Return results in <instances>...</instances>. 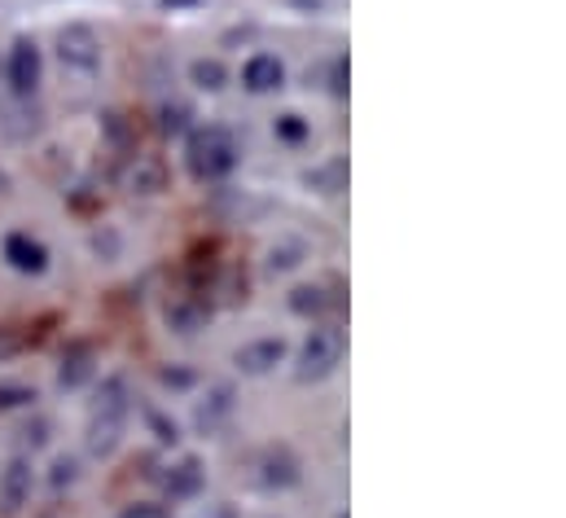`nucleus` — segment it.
<instances>
[{
	"label": "nucleus",
	"instance_id": "9",
	"mask_svg": "<svg viewBox=\"0 0 566 518\" xmlns=\"http://www.w3.org/2000/svg\"><path fill=\"white\" fill-rule=\"evenodd\" d=\"M202 484H207V470H202L198 457H180V462L163 475V488H167L171 501H189V497H198Z\"/></svg>",
	"mask_w": 566,
	"mask_h": 518
},
{
	"label": "nucleus",
	"instance_id": "7",
	"mask_svg": "<svg viewBox=\"0 0 566 518\" xmlns=\"http://www.w3.org/2000/svg\"><path fill=\"white\" fill-rule=\"evenodd\" d=\"M27 501H31V462L27 457H13L0 470V510L4 515H18Z\"/></svg>",
	"mask_w": 566,
	"mask_h": 518
},
{
	"label": "nucleus",
	"instance_id": "5",
	"mask_svg": "<svg viewBox=\"0 0 566 518\" xmlns=\"http://www.w3.org/2000/svg\"><path fill=\"white\" fill-rule=\"evenodd\" d=\"M4 75H9V89H13L18 97H31V93L40 89V49H35V40H18V44L9 49Z\"/></svg>",
	"mask_w": 566,
	"mask_h": 518
},
{
	"label": "nucleus",
	"instance_id": "22",
	"mask_svg": "<svg viewBox=\"0 0 566 518\" xmlns=\"http://www.w3.org/2000/svg\"><path fill=\"white\" fill-rule=\"evenodd\" d=\"M189 128V106H163V132H185Z\"/></svg>",
	"mask_w": 566,
	"mask_h": 518
},
{
	"label": "nucleus",
	"instance_id": "4",
	"mask_svg": "<svg viewBox=\"0 0 566 518\" xmlns=\"http://www.w3.org/2000/svg\"><path fill=\"white\" fill-rule=\"evenodd\" d=\"M57 58L71 66V71H97L102 66V40L93 27H66L57 35Z\"/></svg>",
	"mask_w": 566,
	"mask_h": 518
},
{
	"label": "nucleus",
	"instance_id": "14",
	"mask_svg": "<svg viewBox=\"0 0 566 518\" xmlns=\"http://www.w3.org/2000/svg\"><path fill=\"white\" fill-rule=\"evenodd\" d=\"M207 321V308L193 303V299H171L167 303V325L180 330V334H198V325Z\"/></svg>",
	"mask_w": 566,
	"mask_h": 518
},
{
	"label": "nucleus",
	"instance_id": "2",
	"mask_svg": "<svg viewBox=\"0 0 566 518\" xmlns=\"http://www.w3.org/2000/svg\"><path fill=\"white\" fill-rule=\"evenodd\" d=\"M238 167V145L224 128H198L189 136V172L198 180H220Z\"/></svg>",
	"mask_w": 566,
	"mask_h": 518
},
{
	"label": "nucleus",
	"instance_id": "18",
	"mask_svg": "<svg viewBox=\"0 0 566 518\" xmlns=\"http://www.w3.org/2000/svg\"><path fill=\"white\" fill-rule=\"evenodd\" d=\"M298 263H303V242L273 247V256H269V268H273V272H290V268H298Z\"/></svg>",
	"mask_w": 566,
	"mask_h": 518
},
{
	"label": "nucleus",
	"instance_id": "11",
	"mask_svg": "<svg viewBox=\"0 0 566 518\" xmlns=\"http://www.w3.org/2000/svg\"><path fill=\"white\" fill-rule=\"evenodd\" d=\"M4 259H9L18 272H27V277H35V272L49 268L44 242H35L31 234H9V238H4Z\"/></svg>",
	"mask_w": 566,
	"mask_h": 518
},
{
	"label": "nucleus",
	"instance_id": "13",
	"mask_svg": "<svg viewBox=\"0 0 566 518\" xmlns=\"http://www.w3.org/2000/svg\"><path fill=\"white\" fill-rule=\"evenodd\" d=\"M93 379V348L88 343H80V348H71L66 356H62V370H57V383L66 391L84 387Z\"/></svg>",
	"mask_w": 566,
	"mask_h": 518
},
{
	"label": "nucleus",
	"instance_id": "10",
	"mask_svg": "<svg viewBox=\"0 0 566 518\" xmlns=\"http://www.w3.org/2000/svg\"><path fill=\"white\" fill-rule=\"evenodd\" d=\"M260 484H264V488H277V493L298 484V457H294L285 444L269 448V453L260 457Z\"/></svg>",
	"mask_w": 566,
	"mask_h": 518
},
{
	"label": "nucleus",
	"instance_id": "26",
	"mask_svg": "<svg viewBox=\"0 0 566 518\" xmlns=\"http://www.w3.org/2000/svg\"><path fill=\"white\" fill-rule=\"evenodd\" d=\"M163 383H167V387H189L193 374H189V370H163Z\"/></svg>",
	"mask_w": 566,
	"mask_h": 518
},
{
	"label": "nucleus",
	"instance_id": "1",
	"mask_svg": "<svg viewBox=\"0 0 566 518\" xmlns=\"http://www.w3.org/2000/svg\"><path fill=\"white\" fill-rule=\"evenodd\" d=\"M124 426H128V383L124 379H106L93 408H88V453L93 457H111L124 439Z\"/></svg>",
	"mask_w": 566,
	"mask_h": 518
},
{
	"label": "nucleus",
	"instance_id": "6",
	"mask_svg": "<svg viewBox=\"0 0 566 518\" xmlns=\"http://www.w3.org/2000/svg\"><path fill=\"white\" fill-rule=\"evenodd\" d=\"M233 408H238V391L229 387V383H216V387H207V395L198 400V408H193V426H198L202 435H216V431L233 417Z\"/></svg>",
	"mask_w": 566,
	"mask_h": 518
},
{
	"label": "nucleus",
	"instance_id": "24",
	"mask_svg": "<svg viewBox=\"0 0 566 518\" xmlns=\"http://www.w3.org/2000/svg\"><path fill=\"white\" fill-rule=\"evenodd\" d=\"M119 518H167V510L163 506H149V501H137V506H128Z\"/></svg>",
	"mask_w": 566,
	"mask_h": 518
},
{
	"label": "nucleus",
	"instance_id": "20",
	"mask_svg": "<svg viewBox=\"0 0 566 518\" xmlns=\"http://www.w3.org/2000/svg\"><path fill=\"white\" fill-rule=\"evenodd\" d=\"M49 431H53L49 417H31V422L22 426V444H27V448H44V444H49Z\"/></svg>",
	"mask_w": 566,
	"mask_h": 518
},
{
	"label": "nucleus",
	"instance_id": "23",
	"mask_svg": "<svg viewBox=\"0 0 566 518\" xmlns=\"http://www.w3.org/2000/svg\"><path fill=\"white\" fill-rule=\"evenodd\" d=\"M149 431L158 435V444H176V439H180V431H176V422H167L163 413H149Z\"/></svg>",
	"mask_w": 566,
	"mask_h": 518
},
{
	"label": "nucleus",
	"instance_id": "19",
	"mask_svg": "<svg viewBox=\"0 0 566 518\" xmlns=\"http://www.w3.org/2000/svg\"><path fill=\"white\" fill-rule=\"evenodd\" d=\"M75 479H80V462H75V457H57V462H53V475H49V484L62 493V488H71Z\"/></svg>",
	"mask_w": 566,
	"mask_h": 518
},
{
	"label": "nucleus",
	"instance_id": "3",
	"mask_svg": "<svg viewBox=\"0 0 566 518\" xmlns=\"http://www.w3.org/2000/svg\"><path fill=\"white\" fill-rule=\"evenodd\" d=\"M343 330H334V325H321V330H312L307 334V343H303V352H298V365H294V379L298 383H321V379H329L334 370H338V361H343Z\"/></svg>",
	"mask_w": 566,
	"mask_h": 518
},
{
	"label": "nucleus",
	"instance_id": "12",
	"mask_svg": "<svg viewBox=\"0 0 566 518\" xmlns=\"http://www.w3.org/2000/svg\"><path fill=\"white\" fill-rule=\"evenodd\" d=\"M242 84H247L251 93H273V89L285 84V66L273 53H255V58L242 66Z\"/></svg>",
	"mask_w": 566,
	"mask_h": 518
},
{
	"label": "nucleus",
	"instance_id": "25",
	"mask_svg": "<svg viewBox=\"0 0 566 518\" xmlns=\"http://www.w3.org/2000/svg\"><path fill=\"white\" fill-rule=\"evenodd\" d=\"M22 400H35L27 387H0V408H13V404H22Z\"/></svg>",
	"mask_w": 566,
	"mask_h": 518
},
{
	"label": "nucleus",
	"instance_id": "15",
	"mask_svg": "<svg viewBox=\"0 0 566 518\" xmlns=\"http://www.w3.org/2000/svg\"><path fill=\"white\" fill-rule=\"evenodd\" d=\"M189 80H193L198 89H207V93H220L224 80H229V71H224L216 58H198V62L189 66Z\"/></svg>",
	"mask_w": 566,
	"mask_h": 518
},
{
	"label": "nucleus",
	"instance_id": "8",
	"mask_svg": "<svg viewBox=\"0 0 566 518\" xmlns=\"http://www.w3.org/2000/svg\"><path fill=\"white\" fill-rule=\"evenodd\" d=\"M238 370L242 374H251V379H260V374H269V370H277L285 361V343L282 339H255V343H247V348H238Z\"/></svg>",
	"mask_w": 566,
	"mask_h": 518
},
{
	"label": "nucleus",
	"instance_id": "17",
	"mask_svg": "<svg viewBox=\"0 0 566 518\" xmlns=\"http://www.w3.org/2000/svg\"><path fill=\"white\" fill-rule=\"evenodd\" d=\"M325 290L321 286H298L294 294H290V312H298V317H316V312H325Z\"/></svg>",
	"mask_w": 566,
	"mask_h": 518
},
{
	"label": "nucleus",
	"instance_id": "27",
	"mask_svg": "<svg viewBox=\"0 0 566 518\" xmlns=\"http://www.w3.org/2000/svg\"><path fill=\"white\" fill-rule=\"evenodd\" d=\"M211 518H233V515H229V510H216V515H211Z\"/></svg>",
	"mask_w": 566,
	"mask_h": 518
},
{
	"label": "nucleus",
	"instance_id": "16",
	"mask_svg": "<svg viewBox=\"0 0 566 518\" xmlns=\"http://www.w3.org/2000/svg\"><path fill=\"white\" fill-rule=\"evenodd\" d=\"M307 185L321 189V194H338V189L347 185V163H343V158H329L325 167H316V172L307 176Z\"/></svg>",
	"mask_w": 566,
	"mask_h": 518
},
{
	"label": "nucleus",
	"instance_id": "21",
	"mask_svg": "<svg viewBox=\"0 0 566 518\" xmlns=\"http://www.w3.org/2000/svg\"><path fill=\"white\" fill-rule=\"evenodd\" d=\"M277 136H282L285 145H303V141H307V124H303L298 115H282V120H277Z\"/></svg>",
	"mask_w": 566,
	"mask_h": 518
}]
</instances>
